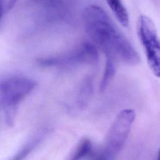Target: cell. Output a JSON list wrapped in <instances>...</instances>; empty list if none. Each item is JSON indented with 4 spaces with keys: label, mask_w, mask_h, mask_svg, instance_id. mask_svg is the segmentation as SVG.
<instances>
[{
    "label": "cell",
    "mask_w": 160,
    "mask_h": 160,
    "mask_svg": "<svg viewBox=\"0 0 160 160\" xmlns=\"http://www.w3.org/2000/svg\"><path fill=\"white\" fill-rule=\"evenodd\" d=\"M5 15L2 8H1V4H0V25H1V21H2V18L3 16Z\"/></svg>",
    "instance_id": "obj_10"
},
{
    "label": "cell",
    "mask_w": 160,
    "mask_h": 160,
    "mask_svg": "<svg viewBox=\"0 0 160 160\" xmlns=\"http://www.w3.org/2000/svg\"><path fill=\"white\" fill-rule=\"evenodd\" d=\"M158 160H159V159H158Z\"/></svg>",
    "instance_id": "obj_11"
},
{
    "label": "cell",
    "mask_w": 160,
    "mask_h": 160,
    "mask_svg": "<svg viewBox=\"0 0 160 160\" xmlns=\"http://www.w3.org/2000/svg\"><path fill=\"white\" fill-rule=\"evenodd\" d=\"M36 82L28 77L12 76L0 81L2 106L12 115L17 106L36 88Z\"/></svg>",
    "instance_id": "obj_3"
},
{
    "label": "cell",
    "mask_w": 160,
    "mask_h": 160,
    "mask_svg": "<svg viewBox=\"0 0 160 160\" xmlns=\"http://www.w3.org/2000/svg\"><path fill=\"white\" fill-rule=\"evenodd\" d=\"M47 129H43L42 131L36 134L14 156L11 160H24L43 140L46 135Z\"/></svg>",
    "instance_id": "obj_7"
},
{
    "label": "cell",
    "mask_w": 160,
    "mask_h": 160,
    "mask_svg": "<svg viewBox=\"0 0 160 160\" xmlns=\"http://www.w3.org/2000/svg\"><path fill=\"white\" fill-rule=\"evenodd\" d=\"M116 62L112 59L106 58V64L100 84V89L101 91L106 90L111 81L114 78L116 69Z\"/></svg>",
    "instance_id": "obj_8"
},
{
    "label": "cell",
    "mask_w": 160,
    "mask_h": 160,
    "mask_svg": "<svg viewBox=\"0 0 160 160\" xmlns=\"http://www.w3.org/2000/svg\"><path fill=\"white\" fill-rule=\"evenodd\" d=\"M137 34L144 49L148 66L157 78L160 74V46L153 21L147 16L141 15L137 21Z\"/></svg>",
    "instance_id": "obj_4"
},
{
    "label": "cell",
    "mask_w": 160,
    "mask_h": 160,
    "mask_svg": "<svg viewBox=\"0 0 160 160\" xmlns=\"http://www.w3.org/2000/svg\"><path fill=\"white\" fill-rule=\"evenodd\" d=\"M117 20L124 27L129 25V15L128 11L121 0H106Z\"/></svg>",
    "instance_id": "obj_6"
},
{
    "label": "cell",
    "mask_w": 160,
    "mask_h": 160,
    "mask_svg": "<svg viewBox=\"0 0 160 160\" xmlns=\"http://www.w3.org/2000/svg\"><path fill=\"white\" fill-rule=\"evenodd\" d=\"M82 21L88 36L106 58L116 63L130 66L140 62L139 56L129 40L101 7L96 5L86 7L82 13Z\"/></svg>",
    "instance_id": "obj_1"
},
{
    "label": "cell",
    "mask_w": 160,
    "mask_h": 160,
    "mask_svg": "<svg viewBox=\"0 0 160 160\" xmlns=\"http://www.w3.org/2000/svg\"><path fill=\"white\" fill-rule=\"evenodd\" d=\"M17 0H0V4L5 14L14 6Z\"/></svg>",
    "instance_id": "obj_9"
},
{
    "label": "cell",
    "mask_w": 160,
    "mask_h": 160,
    "mask_svg": "<svg viewBox=\"0 0 160 160\" xmlns=\"http://www.w3.org/2000/svg\"><path fill=\"white\" fill-rule=\"evenodd\" d=\"M135 117L132 109H124L119 112L107 133L104 146L93 151L91 160H114L128 138Z\"/></svg>",
    "instance_id": "obj_2"
},
{
    "label": "cell",
    "mask_w": 160,
    "mask_h": 160,
    "mask_svg": "<svg viewBox=\"0 0 160 160\" xmlns=\"http://www.w3.org/2000/svg\"><path fill=\"white\" fill-rule=\"evenodd\" d=\"M93 152V146L91 139L84 138L81 139L71 154L68 160H84L90 157Z\"/></svg>",
    "instance_id": "obj_5"
}]
</instances>
